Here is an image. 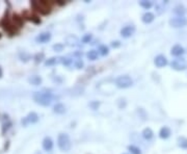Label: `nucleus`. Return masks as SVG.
I'll list each match as a JSON object with an SVG mask.
<instances>
[{
	"label": "nucleus",
	"instance_id": "1",
	"mask_svg": "<svg viewBox=\"0 0 187 154\" xmlns=\"http://www.w3.org/2000/svg\"><path fill=\"white\" fill-rule=\"evenodd\" d=\"M32 98L33 100L36 102L38 104L43 106H48L51 104L52 100L54 99V96L51 93H45V92H35V93L32 95Z\"/></svg>",
	"mask_w": 187,
	"mask_h": 154
},
{
	"label": "nucleus",
	"instance_id": "29",
	"mask_svg": "<svg viewBox=\"0 0 187 154\" xmlns=\"http://www.w3.org/2000/svg\"><path fill=\"white\" fill-rule=\"evenodd\" d=\"M75 65H76V68H77V69H81V68L83 67V63H82V61H77Z\"/></svg>",
	"mask_w": 187,
	"mask_h": 154
},
{
	"label": "nucleus",
	"instance_id": "26",
	"mask_svg": "<svg viewBox=\"0 0 187 154\" xmlns=\"http://www.w3.org/2000/svg\"><path fill=\"white\" fill-rule=\"evenodd\" d=\"M99 105H100V103H99L98 101H93V102H91V103H89V106H91L92 110H98Z\"/></svg>",
	"mask_w": 187,
	"mask_h": 154
},
{
	"label": "nucleus",
	"instance_id": "28",
	"mask_svg": "<svg viewBox=\"0 0 187 154\" xmlns=\"http://www.w3.org/2000/svg\"><path fill=\"white\" fill-rule=\"evenodd\" d=\"M72 63H73V59H71V58H64L62 59V64L66 65V66H70Z\"/></svg>",
	"mask_w": 187,
	"mask_h": 154
},
{
	"label": "nucleus",
	"instance_id": "7",
	"mask_svg": "<svg viewBox=\"0 0 187 154\" xmlns=\"http://www.w3.org/2000/svg\"><path fill=\"white\" fill-rule=\"evenodd\" d=\"M154 64H155V66L158 68L165 67V66L167 65V58L164 55H158V56H156L155 59H154Z\"/></svg>",
	"mask_w": 187,
	"mask_h": 154
},
{
	"label": "nucleus",
	"instance_id": "23",
	"mask_svg": "<svg viewBox=\"0 0 187 154\" xmlns=\"http://www.w3.org/2000/svg\"><path fill=\"white\" fill-rule=\"evenodd\" d=\"M128 150L130 151L132 154H141L140 149H139L138 147H136V146H133V145H131V146L128 147Z\"/></svg>",
	"mask_w": 187,
	"mask_h": 154
},
{
	"label": "nucleus",
	"instance_id": "15",
	"mask_svg": "<svg viewBox=\"0 0 187 154\" xmlns=\"http://www.w3.org/2000/svg\"><path fill=\"white\" fill-rule=\"evenodd\" d=\"M174 13H175L176 15H178V17H183V15L186 13V8L185 6L183 5H177L175 8H174Z\"/></svg>",
	"mask_w": 187,
	"mask_h": 154
},
{
	"label": "nucleus",
	"instance_id": "2",
	"mask_svg": "<svg viewBox=\"0 0 187 154\" xmlns=\"http://www.w3.org/2000/svg\"><path fill=\"white\" fill-rule=\"evenodd\" d=\"M57 145H58V148L61 151H64V152L70 151L71 147H72V143H71L70 138L66 133H61L58 135V138H57Z\"/></svg>",
	"mask_w": 187,
	"mask_h": 154
},
{
	"label": "nucleus",
	"instance_id": "11",
	"mask_svg": "<svg viewBox=\"0 0 187 154\" xmlns=\"http://www.w3.org/2000/svg\"><path fill=\"white\" fill-rule=\"evenodd\" d=\"M43 148L45 151H51L53 149V142L50 138H45L43 141Z\"/></svg>",
	"mask_w": 187,
	"mask_h": 154
},
{
	"label": "nucleus",
	"instance_id": "25",
	"mask_svg": "<svg viewBox=\"0 0 187 154\" xmlns=\"http://www.w3.org/2000/svg\"><path fill=\"white\" fill-rule=\"evenodd\" d=\"M64 44H55L53 45V49H54V51H56V52H61L62 50H64Z\"/></svg>",
	"mask_w": 187,
	"mask_h": 154
},
{
	"label": "nucleus",
	"instance_id": "19",
	"mask_svg": "<svg viewBox=\"0 0 187 154\" xmlns=\"http://www.w3.org/2000/svg\"><path fill=\"white\" fill-rule=\"evenodd\" d=\"M53 110H54V113H56V114H64V112H66V107H64V104L61 103H57L56 105L53 107Z\"/></svg>",
	"mask_w": 187,
	"mask_h": 154
},
{
	"label": "nucleus",
	"instance_id": "9",
	"mask_svg": "<svg viewBox=\"0 0 187 154\" xmlns=\"http://www.w3.org/2000/svg\"><path fill=\"white\" fill-rule=\"evenodd\" d=\"M171 129H169V127H166V126L162 127L160 129V131H159V136H160V138H162V140H166V138H169V136H171Z\"/></svg>",
	"mask_w": 187,
	"mask_h": 154
},
{
	"label": "nucleus",
	"instance_id": "13",
	"mask_svg": "<svg viewBox=\"0 0 187 154\" xmlns=\"http://www.w3.org/2000/svg\"><path fill=\"white\" fill-rule=\"evenodd\" d=\"M62 59L61 57H51V58L47 59L46 61H45V65L46 66H54V65H57V64L59 63H62Z\"/></svg>",
	"mask_w": 187,
	"mask_h": 154
},
{
	"label": "nucleus",
	"instance_id": "22",
	"mask_svg": "<svg viewBox=\"0 0 187 154\" xmlns=\"http://www.w3.org/2000/svg\"><path fill=\"white\" fill-rule=\"evenodd\" d=\"M108 52H109L108 47H106L105 45H101V46L99 47V53H100L101 55H103V56L108 54Z\"/></svg>",
	"mask_w": 187,
	"mask_h": 154
},
{
	"label": "nucleus",
	"instance_id": "8",
	"mask_svg": "<svg viewBox=\"0 0 187 154\" xmlns=\"http://www.w3.org/2000/svg\"><path fill=\"white\" fill-rule=\"evenodd\" d=\"M184 53H185V49L181 45H175L171 50V54L174 56H180V55H183Z\"/></svg>",
	"mask_w": 187,
	"mask_h": 154
},
{
	"label": "nucleus",
	"instance_id": "30",
	"mask_svg": "<svg viewBox=\"0 0 187 154\" xmlns=\"http://www.w3.org/2000/svg\"><path fill=\"white\" fill-rule=\"evenodd\" d=\"M111 46L115 47V48H117V47L120 46V42H118V41H117V42H113L112 44H111Z\"/></svg>",
	"mask_w": 187,
	"mask_h": 154
},
{
	"label": "nucleus",
	"instance_id": "27",
	"mask_svg": "<svg viewBox=\"0 0 187 154\" xmlns=\"http://www.w3.org/2000/svg\"><path fill=\"white\" fill-rule=\"evenodd\" d=\"M92 35H89V33H87V35H85L84 37L82 38V43H89L92 40Z\"/></svg>",
	"mask_w": 187,
	"mask_h": 154
},
{
	"label": "nucleus",
	"instance_id": "3",
	"mask_svg": "<svg viewBox=\"0 0 187 154\" xmlns=\"http://www.w3.org/2000/svg\"><path fill=\"white\" fill-rule=\"evenodd\" d=\"M115 84L120 89H127V87H130L133 84V80L131 79V77L127 75L119 76L115 79Z\"/></svg>",
	"mask_w": 187,
	"mask_h": 154
},
{
	"label": "nucleus",
	"instance_id": "14",
	"mask_svg": "<svg viewBox=\"0 0 187 154\" xmlns=\"http://www.w3.org/2000/svg\"><path fill=\"white\" fill-rule=\"evenodd\" d=\"M38 115L35 114V113H30L26 117V119H25V122L24 123H35V122H38Z\"/></svg>",
	"mask_w": 187,
	"mask_h": 154
},
{
	"label": "nucleus",
	"instance_id": "4",
	"mask_svg": "<svg viewBox=\"0 0 187 154\" xmlns=\"http://www.w3.org/2000/svg\"><path fill=\"white\" fill-rule=\"evenodd\" d=\"M171 67L176 71H184L187 69V61L184 58H176L171 63Z\"/></svg>",
	"mask_w": 187,
	"mask_h": 154
},
{
	"label": "nucleus",
	"instance_id": "21",
	"mask_svg": "<svg viewBox=\"0 0 187 154\" xmlns=\"http://www.w3.org/2000/svg\"><path fill=\"white\" fill-rule=\"evenodd\" d=\"M67 43H68L70 46H75V45L78 43V38H77L75 36H69L67 38Z\"/></svg>",
	"mask_w": 187,
	"mask_h": 154
},
{
	"label": "nucleus",
	"instance_id": "18",
	"mask_svg": "<svg viewBox=\"0 0 187 154\" xmlns=\"http://www.w3.org/2000/svg\"><path fill=\"white\" fill-rule=\"evenodd\" d=\"M28 81H29V83H30V84L38 85V84H41V83H42V78H41L40 76H38V75H33V76H31L30 78L28 79Z\"/></svg>",
	"mask_w": 187,
	"mask_h": 154
},
{
	"label": "nucleus",
	"instance_id": "5",
	"mask_svg": "<svg viewBox=\"0 0 187 154\" xmlns=\"http://www.w3.org/2000/svg\"><path fill=\"white\" fill-rule=\"evenodd\" d=\"M169 25L174 28H181L187 25V19L184 17H176L169 20Z\"/></svg>",
	"mask_w": 187,
	"mask_h": 154
},
{
	"label": "nucleus",
	"instance_id": "12",
	"mask_svg": "<svg viewBox=\"0 0 187 154\" xmlns=\"http://www.w3.org/2000/svg\"><path fill=\"white\" fill-rule=\"evenodd\" d=\"M154 19H155V16H154V14H152V13L148 12L146 13V14H143V18H141V20H143V23H146V24H150L151 22H153Z\"/></svg>",
	"mask_w": 187,
	"mask_h": 154
},
{
	"label": "nucleus",
	"instance_id": "10",
	"mask_svg": "<svg viewBox=\"0 0 187 154\" xmlns=\"http://www.w3.org/2000/svg\"><path fill=\"white\" fill-rule=\"evenodd\" d=\"M50 38H51L50 33H43L35 38V41L38 43H46V42H48V41H50Z\"/></svg>",
	"mask_w": 187,
	"mask_h": 154
},
{
	"label": "nucleus",
	"instance_id": "16",
	"mask_svg": "<svg viewBox=\"0 0 187 154\" xmlns=\"http://www.w3.org/2000/svg\"><path fill=\"white\" fill-rule=\"evenodd\" d=\"M143 138H145V140H151L152 138H153L154 133H153V130L151 129V128H145L143 131Z\"/></svg>",
	"mask_w": 187,
	"mask_h": 154
},
{
	"label": "nucleus",
	"instance_id": "6",
	"mask_svg": "<svg viewBox=\"0 0 187 154\" xmlns=\"http://www.w3.org/2000/svg\"><path fill=\"white\" fill-rule=\"evenodd\" d=\"M134 33H135V26H133V25L125 26L121 30V35L123 38H130Z\"/></svg>",
	"mask_w": 187,
	"mask_h": 154
},
{
	"label": "nucleus",
	"instance_id": "20",
	"mask_svg": "<svg viewBox=\"0 0 187 154\" xmlns=\"http://www.w3.org/2000/svg\"><path fill=\"white\" fill-rule=\"evenodd\" d=\"M98 55H99V52L96 50H89V52H87L86 56L89 59H91V61H96L97 58H98Z\"/></svg>",
	"mask_w": 187,
	"mask_h": 154
},
{
	"label": "nucleus",
	"instance_id": "31",
	"mask_svg": "<svg viewBox=\"0 0 187 154\" xmlns=\"http://www.w3.org/2000/svg\"><path fill=\"white\" fill-rule=\"evenodd\" d=\"M2 76V69H1V67H0V77Z\"/></svg>",
	"mask_w": 187,
	"mask_h": 154
},
{
	"label": "nucleus",
	"instance_id": "24",
	"mask_svg": "<svg viewBox=\"0 0 187 154\" xmlns=\"http://www.w3.org/2000/svg\"><path fill=\"white\" fill-rule=\"evenodd\" d=\"M139 5L143 6V7L146 8V10H149V8L152 6V2L151 1H146V0H143V1L139 2Z\"/></svg>",
	"mask_w": 187,
	"mask_h": 154
},
{
	"label": "nucleus",
	"instance_id": "17",
	"mask_svg": "<svg viewBox=\"0 0 187 154\" xmlns=\"http://www.w3.org/2000/svg\"><path fill=\"white\" fill-rule=\"evenodd\" d=\"M178 146L182 149H187V138L185 136H179L177 140Z\"/></svg>",
	"mask_w": 187,
	"mask_h": 154
}]
</instances>
